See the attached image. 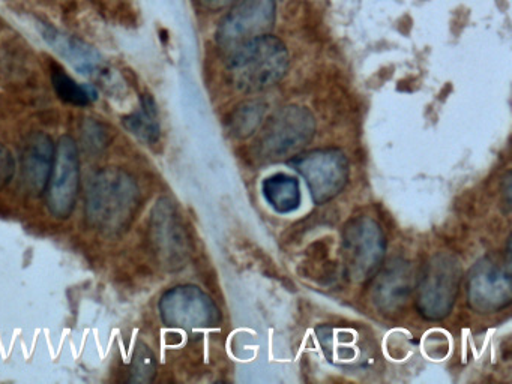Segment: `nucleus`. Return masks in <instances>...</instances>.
<instances>
[{
	"label": "nucleus",
	"mask_w": 512,
	"mask_h": 384,
	"mask_svg": "<svg viewBox=\"0 0 512 384\" xmlns=\"http://www.w3.org/2000/svg\"><path fill=\"white\" fill-rule=\"evenodd\" d=\"M52 83L59 98L64 99L68 104L85 107V105H89L92 101H95L98 96L94 87L86 86V84L83 86V84L77 83L67 72L59 68L53 69Z\"/></svg>",
	"instance_id": "ddd939ff"
},
{
	"label": "nucleus",
	"mask_w": 512,
	"mask_h": 384,
	"mask_svg": "<svg viewBox=\"0 0 512 384\" xmlns=\"http://www.w3.org/2000/svg\"><path fill=\"white\" fill-rule=\"evenodd\" d=\"M14 174H16L14 156L11 155L10 150L4 144H0V191L10 185Z\"/></svg>",
	"instance_id": "dca6fc26"
},
{
	"label": "nucleus",
	"mask_w": 512,
	"mask_h": 384,
	"mask_svg": "<svg viewBox=\"0 0 512 384\" xmlns=\"http://www.w3.org/2000/svg\"><path fill=\"white\" fill-rule=\"evenodd\" d=\"M202 8L208 9V11L215 12L221 11L226 6L232 5L236 0H197Z\"/></svg>",
	"instance_id": "f3484780"
},
{
	"label": "nucleus",
	"mask_w": 512,
	"mask_h": 384,
	"mask_svg": "<svg viewBox=\"0 0 512 384\" xmlns=\"http://www.w3.org/2000/svg\"><path fill=\"white\" fill-rule=\"evenodd\" d=\"M275 0H242L217 29V42L224 51L268 32L275 21Z\"/></svg>",
	"instance_id": "39448f33"
},
{
	"label": "nucleus",
	"mask_w": 512,
	"mask_h": 384,
	"mask_svg": "<svg viewBox=\"0 0 512 384\" xmlns=\"http://www.w3.org/2000/svg\"><path fill=\"white\" fill-rule=\"evenodd\" d=\"M149 233L161 266L170 270L184 266L188 240L178 212L169 198H161L155 204Z\"/></svg>",
	"instance_id": "423d86ee"
},
{
	"label": "nucleus",
	"mask_w": 512,
	"mask_h": 384,
	"mask_svg": "<svg viewBox=\"0 0 512 384\" xmlns=\"http://www.w3.org/2000/svg\"><path fill=\"white\" fill-rule=\"evenodd\" d=\"M295 167L304 174L317 203L334 197L346 185V158L334 150L310 153L295 161Z\"/></svg>",
	"instance_id": "0eeeda50"
},
{
	"label": "nucleus",
	"mask_w": 512,
	"mask_h": 384,
	"mask_svg": "<svg viewBox=\"0 0 512 384\" xmlns=\"http://www.w3.org/2000/svg\"><path fill=\"white\" fill-rule=\"evenodd\" d=\"M53 159H55V147L52 138L46 132H32L26 138L23 147L22 165L23 179L26 188L34 195L46 192L52 173Z\"/></svg>",
	"instance_id": "6e6552de"
},
{
	"label": "nucleus",
	"mask_w": 512,
	"mask_h": 384,
	"mask_svg": "<svg viewBox=\"0 0 512 384\" xmlns=\"http://www.w3.org/2000/svg\"><path fill=\"white\" fill-rule=\"evenodd\" d=\"M80 188V161L76 141L70 135L59 140L47 183V206L55 218L67 219L76 207Z\"/></svg>",
	"instance_id": "7ed1b4c3"
},
{
	"label": "nucleus",
	"mask_w": 512,
	"mask_h": 384,
	"mask_svg": "<svg viewBox=\"0 0 512 384\" xmlns=\"http://www.w3.org/2000/svg\"><path fill=\"white\" fill-rule=\"evenodd\" d=\"M337 344L328 347L326 345L325 351L331 350V356L335 360L332 362L338 365L353 366V368H361V366L368 365L371 360H374L376 354V345H374L371 336L368 333L361 332L359 329L347 327V329H338L335 332Z\"/></svg>",
	"instance_id": "9d476101"
},
{
	"label": "nucleus",
	"mask_w": 512,
	"mask_h": 384,
	"mask_svg": "<svg viewBox=\"0 0 512 384\" xmlns=\"http://www.w3.org/2000/svg\"><path fill=\"white\" fill-rule=\"evenodd\" d=\"M263 192L278 212H290L299 206V186L293 177L284 174L269 177L263 185Z\"/></svg>",
	"instance_id": "f8f14e48"
},
{
	"label": "nucleus",
	"mask_w": 512,
	"mask_h": 384,
	"mask_svg": "<svg viewBox=\"0 0 512 384\" xmlns=\"http://www.w3.org/2000/svg\"><path fill=\"white\" fill-rule=\"evenodd\" d=\"M161 318L170 327L193 330L214 326L220 320L212 300L193 285L167 291L160 300Z\"/></svg>",
	"instance_id": "20e7f679"
},
{
	"label": "nucleus",
	"mask_w": 512,
	"mask_h": 384,
	"mask_svg": "<svg viewBox=\"0 0 512 384\" xmlns=\"http://www.w3.org/2000/svg\"><path fill=\"white\" fill-rule=\"evenodd\" d=\"M125 129L136 135L143 143L157 144L160 141V120L158 108L152 96L143 95L140 108L122 119Z\"/></svg>",
	"instance_id": "9b49d317"
},
{
	"label": "nucleus",
	"mask_w": 512,
	"mask_h": 384,
	"mask_svg": "<svg viewBox=\"0 0 512 384\" xmlns=\"http://www.w3.org/2000/svg\"><path fill=\"white\" fill-rule=\"evenodd\" d=\"M40 30L43 33V38L62 57H65L80 74L92 77V75H97L101 71L103 59H101L98 51L94 50V47L74 38V36L65 35V33L59 32L55 27L47 26V24H41Z\"/></svg>",
	"instance_id": "1a4fd4ad"
},
{
	"label": "nucleus",
	"mask_w": 512,
	"mask_h": 384,
	"mask_svg": "<svg viewBox=\"0 0 512 384\" xmlns=\"http://www.w3.org/2000/svg\"><path fill=\"white\" fill-rule=\"evenodd\" d=\"M140 206L136 179L121 168L95 174L86 195V218L95 230L113 236L130 227Z\"/></svg>",
	"instance_id": "f257e3e1"
},
{
	"label": "nucleus",
	"mask_w": 512,
	"mask_h": 384,
	"mask_svg": "<svg viewBox=\"0 0 512 384\" xmlns=\"http://www.w3.org/2000/svg\"><path fill=\"white\" fill-rule=\"evenodd\" d=\"M83 138H85V143H88L89 147H94L95 150L103 149L109 143V137H107L104 126L101 123L92 122V120L85 122Z\"/></svg>",
	"instance_id": "2eb2a0df"
},
{
	"label": "nucleus",
	"mask_w": 512,
	"mask_h": 384,
	"mask_svg": "<svg viewBox=\"0 0 512 384\" xmlns=\"http://www.w3.org/2000/svg\"><path fill=\"white\" fill-rule=\"evenodd\" d=\"M226 53L230 83L241 92L268 89L278 83L289 68L286 45L268 33L248 39Z\"/></svg>",
	"instance_id": "f03ea898"
},
{
	"label": "nucleus",
	"mask_w": 512,
	"mask_h": 384,
	"mask_svg": "<svg viewBox=\"0 0 512 384\" xmlns=\"http://www.w3.org/2000/svg\"><path fill=\"white\" fill-rule=\"evenodd\" d=\"M131 383H151L157 375V359L151 348L143 342H137L133 362L130 365Z\"/></svg>",
	"instance_id": "4468645a"
}]
</instances>
